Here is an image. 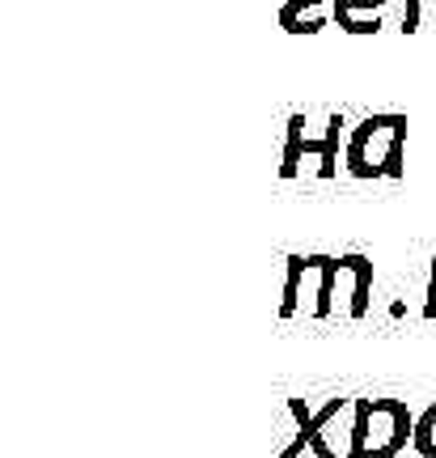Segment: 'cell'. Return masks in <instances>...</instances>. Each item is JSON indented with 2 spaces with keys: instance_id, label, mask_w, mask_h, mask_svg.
<instances>
[{
  "instance_id": "cell-10",
  "label": "cell",
  "mask_w": 436,
  "mask_h": 458,
  "mask_svg": "<svg viewBox=\"0 0 436 458\" xmlns=\"http://www.w3.org/2000/svg\"><path fill=\"white\" fill-rule=\"evenodd\" d=\"M415 454L420 458H436V403H428V408L415 416Z\"/></svg>"
},
{
  "instance_id": "cell-2",
  "label": "cell",
  "mask_w": 436,
  "mask_h": 458,
  "mask_svg": "<svg viewBox=\"0 0 436 458\" xmlns=\"http://www.w3.org/2000/svg\"><path fill=\"white\" fill-rule=\"evenodd\" d=\"M411 442H415V416L403 399L356 394L348 458H398Z\"/></svg>"
},
{
  "instance_id": "cell-6",
  "label": "cell",
  "mask_w": 436,
  "mask_h": 458,
  "mask_svg": "<svg viewBox=\"0 0 436 458\" xmlns=\"http://www.w3.org/2000/svg\"><path fill=\"white\" fill-rule=\"evenodd\" d=\"M326 21H335V0H284L280 4V26L284 34H318Z\"/></svg>"
},
{
  "instance_id": "cell-8",
  "label": "cell",
  "mask_w": 436,
  "mask_h": 458,
  "mask_svg": "<svg viewBox=\"0 0 436 458\" xmlns=\"http://www.w3.org/2000/svg\"><path fill=\"white\" fill-rule=\"evenodd\" d=\"M284 267H289V276H284V297H280V318L289 323L292 314L301 310V301H306L309 255H289V259H284Z\"/></svg>"
},
{
  "instance_id": "cell-9",
  "label": "cell",
  "mask_w": 436,
  "mask_h": 458,
  "mask_svg": "<svg viewBox=\"0 0 436 458\" xmlns=\"http://www.w3.org/2000/svg\"><path fill=\"white\" fill-rule=\"evenodd\" d=\"M423 26H428V30H436V0H407L403 26H398V30H403V34H420Z\"/></svg>"
},
{
  "instance_id": "cell-4",
  "label": "cell",
  "mask_w": 436,
  "mask_h": 458,
  "mask_svg": "<svg viewBox=\"0 0 436 458\" xmlns=\"http://www.w3.org/2000/svg\"><path fill=\"white\" fill-rule=\"evenodd\" d=\"M352 403L356 399H331L326 408L314 411L306 399H289L297 433H292V442L284 445L275 458H301L306 450H314V458H340V450H335V442H331V425H335L340 411H352Z\"/></svg>"
},
{
  "instance_id": "cell-11",
  "label": "cell",
  "mask_w": 436,
  "mask_h": 458,
  "mask_svg": "<svg viewBox=\"0 0 436 458\" xmlns=\"http://www.w3.org/2000/svg\"><path fill=\"white\" fill-rule=\"evenodd\" d=\"M423 318L436 323V255H432V272H428V297H423Z\"/></svg>"
},
{
  "instance_id": "cell-1",
  "label": "cell",
  "mask_w": 436,
  "mask_h": 458,
  "mask_svg": "<svg viewBox=\"0 0 436 458\" xmlns=\"http://www.w3.org/2000/svg\"><path fill=\"white\" fill-rule=\"evenodd\" d=\"M407 114L382 111L360 119L348 131L343 145V165L352 179H403L407 174Z\"/></svg>"
},
{
  "instance_id": "cell-5",
  "label": "cell",
  "mask_w": 436,
  "mask_h": 458,
  "mask_svg": "<svg viewBox=\"0 0 436 458\" xmlns=\"http://www.w3.org/2000/svg\"><path fill=\"white\" fill-rule=\"evenodd\" d=\"M340 280H348V314L356 323L369 318V301H373V259L369 255H340Z\"/></svg>"
},
{
  "instance_id": "cell-7",
  "label": "cell",
  "mask_w": 436,
  "mask_h": 458,
  "mask_svg": "<svg viewBox=\"0 0 436 458\" xmlns=\"http://www.w3.org/2000/svg\"><path fill=\"white\" fill-rule=\"evenodd\" d=\"M386 4L390 0H335V26L343 34H377Z\"/></svg>"
},
{
  "instance_id": "cell-3",
  "label": "cell",
  "mask_w": 436,
  "mask_h": 458,
  "mask_svg": "<svg viewBox=\"0 0 436 458\" xmlns=\"http://www.w3.org/2000/svg\"><path fill=\"white\" fill-rule=\"evenodd\" d=\"M343 131H348L343 111H335L331 119H326L323 136H309L306 114L292 111L289 128H284V162H280V179H297V174H301V157H318V179H335V174H340V145H348Z\"/></svg>"
}]
</instances>
